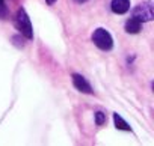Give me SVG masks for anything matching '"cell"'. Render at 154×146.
<instances>
[{
	"mask_svg": "<svg viewBox=\"0 0 154 146\" xmlns=\"http://www.w3.org/2000/svg\"><path fill=\"white\" fill-rule=\"evenodd\" d=\"M15 27L17 30L20 32L21 36H24L26 39H32L33 38V27H32V23H30V18L26 12L24 8H20L17 15H15Z\"/></svg>",
	"mask_w": 154,
	"mask_h": 146,
	"instance_id": "cell-1",
	"label": "cell"
},
{
	"mask_svg": "<svg viewBox=\"0 0 154 146\" xmlns=\"http://www.w3.org/2000/svg\"><path fill=\"white\" fill-rule=\"evenodd\" d=\"M131 17H134V18L139 20L140 23L151 21V20L154 18V6H152V2H151V0H146V2L139 3V5L133 9Z\"/></svg>",
	"mask_w": 154,
	"mask_h": 146,
	"instance_id": "cell-2",
	"label": "cell"
},
{
	"mask_svg": "<svg viewBox=\"0 0 154 146\" xmlns=\"http://www.w3.org/2000/svg\"><path fill=\"white\" fill-rule=\"evenodd\" d=\"M92 42L100 50H104V51H109L113 47V38H112V35L106 29H103V27H98L92 33Z\"/></svg>",
	"mask_w": 154,
	"mask_h": 146,
	"instance_id": "cell-3",
	"label": "cell"
},
{
	"mask_svg": "<svg viewBox=\"0 0 154 146\" xmlns=\"http://www.w3.org/2000/svg\"><path fill=\"white\" fill-rule=\"evenodd\" d=\"M72 85H74V88L77 89V91H80V92H83V94H94V91H92V86L89 85V82L83 77V76H80V74H72Z\"/></svg>",
	"mask_w": 154,
	"mask_h": 146,
	"instance_id": "cell-4",
	"label": "cell"
},
{
	"mask_svg": "<svg viewBox=\"0 0 154 146\" xmlns=\"http://www.w3.org/2000/svg\"><path fill=\"white\" fill-rule=\"evenodd\" d=\"M110 9H112V12L122 15V14L128 12V9H130V0H112Z\"/></svg>",
	"mask_w": 154,
	"mask_h": 146,
	"instance_id": "cell-5",
	"label": "cell"
},
{
	"mask_svg": "<svg viewBox=\"0 0 154 146\" xmlns=\"http://www.w3.org/2000/svg\"><path fill=\"white\" fill-rule=\"evenodd\" d=\"M125 32L127 33H131V35H136V33H139L140 30H142V23L139 21V20H136L134 17H131V18H128L127 21H125Z\"/></svg>",
	"mask_w": 154,
	"mask_h": 146,
	"instance_id": "cell-6",
	"label": "cell"
},
{
	"mask_svg": "<svg viewBox=\"0 0 154 146\" xmlns=\"http://www.w3.org/2000/svg\"><path fill=\"white\" fill-rule=\"evenodd\" d=\"M113 122H115V127L118 128V130H122V131H131V128H130V125L118 115V113H113Z\"/></svg>",
	"mask_w": 154,
	"mask_h": 146,
	"instance_id": "cell-7",
	"label": "cell"
},
{
	"mask_svg": "<svg viewBox=\"0 0 154 146\" xmlns=\"http://www.w3.org/2000/svg\"><path fill=\"white\" fill-rule=\"evenodd\" d=\"M8 14H9V11H8V6L5 3V0H0V20H6Z\"/></svg>",
	"mask_w": 154,
	"mask_h": 146,
	"instance_id": "cell-8",
	"label": "cell"
},
{
	"mask_svg": "<svg viewBox=\"0 0 154 146\" xmlns=\"http://www.w3.org/2000/svg\"><path fill=\"white\" fill-rule=\"evenodd\" d=\"M106 122V115L103 112H97L95 113V124L97 125H103Z\"/></svg>",
	"mask_w": 154,
	"mask_h": 146,
	"instance_id": "cell-9",
	"label": "cell"
},
{
	"mask_svg": "<svg viewBox=\"0 0 154 146\" xmlns=\"http://www.w3.org/2000/svg\"><path fill=\"white\" fill-rule=\"evenodd\" d=\"M45 2H47V5H50V6H51V5H54V3H56V0H45Z\"/></svg>",
	"mask_w": 154,
	"mask_h": 146,
	"instance_id": "cell-10",
	"label": "cell"
},
{
	"mask_svg": "<svg viewBox=\"0 0 154 146\" xmlns=\"http://www.w3.org/2000/svg\"><path fill=\"white\" fill-rule=\"evenodd\" d=\"M75 3H85V2H88V0H74Z\"/></svg>",
	"mask_w": 154,
	"mask_h": 146,
	"instance_id": "cell-11",
	"label": "cell"
}]
</instances>
